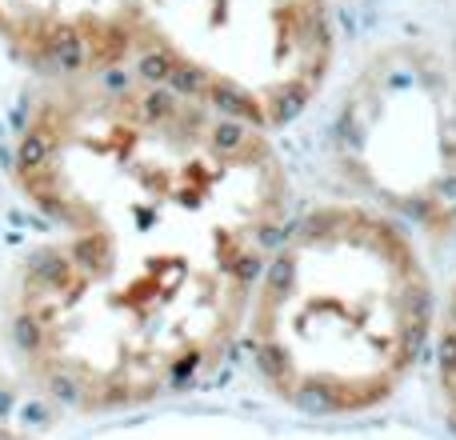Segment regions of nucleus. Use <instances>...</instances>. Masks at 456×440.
<instances>
[{
	"label": "nucleus",
	"mask_w": 456,
	"mask_h": 440,
	"mask_svg": "<svg viewBox=\"0 0 456 440\" xmlns=\"http://www.w3.org/2000/svg\"><path fill=\"white\" fill-rule=\"evenodd\" d=\"M40 401H53L37 380L24 372L16 353H0V433H20V425L40 409Z\"/></svg>",
	"instance_id": "39448f33"
},
{
	"label": "nucleus",
	"mask_w": 456,
	"mask_h": 440,
	"mask_svg": "<svg viewBox=\"0 0 456 440\" xmlns=\"http://www.w3.org/2000/svg\"><path fill=\"white\" fill-rule=\"evenodd\" d=\"M8 173L56 224L4 308L8 348L53 401L152 404L221 361L289 216L265 128L141 72L48 77Z\"/></svg>",
	"instance_id": "f257e3e1"
},
{
	"label": "nucleus",
	"mask_w": 456,
	"mask_h": 440,
	"mask_svg": "<svg viewBox=\"0 0 456 440\" xmlns=\"http://www.w3.org/2000/svg\"><path fill=\"white\" fill-rule=\"evenodd\" d=\"M436 364H441V393L449 401V412L456 417V284L444 305L441 337H436Z\"/></svg>",
	"instance_id": "423d86ee"
},
{
	"label": "nucleus",
	"mask_w": 456,
	"mask_h": 440,
	"mask_svg": "<svg viewBox=\"0 0 456 440\" xmlns=\"http://www.w3.org/2000/svg\"><path fill=\"white\" fill-rule=\"evenodd\" d=\"M244 329L276 396L308 412H361L409 377L428 340L425 260L380 208H308L276 236Z\"/></svg>",
	"instance_id": "f03ea898"
},
{
	"label": "nucleus",
	"mask_w": 456,
	"mask_h": 440,
	"mask_svg": "<svg viewBox=\"0 0 456 440\" xmlns=\"http://www.w3.org/2000/svg\"><path fill=\"white\" fill-rule=\"evenodd\" d=\"M337 160L380 213L456 224V88L420 48H388L348 85L332 128Z\"/></svg>",
	"instance_id": "20e7f679"
},
{
	"label": "nucleus",
	"mask_w": 456,
	"mask_h": 440,
	"mask_svg": "<svg viewBox=\"0 0 456 440\" xmlns=\"http://www.w3.org/2000/svg\"><path fill=\"white\" fill-rule=\"evenodd\" d=\"M0 45L48 77L141 72L260 128L332 64L329 0H0Z\"/></svg>",
	"instance_id": "7ed1b4c3"
}]
</instances>
